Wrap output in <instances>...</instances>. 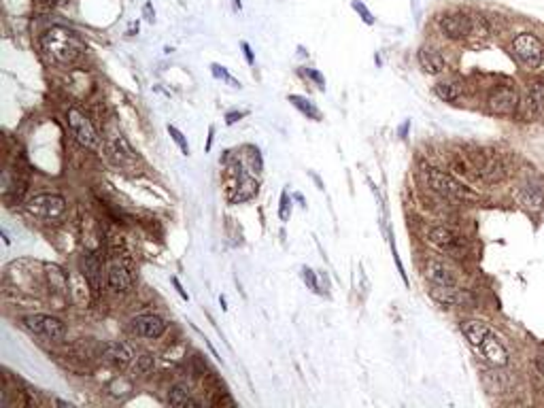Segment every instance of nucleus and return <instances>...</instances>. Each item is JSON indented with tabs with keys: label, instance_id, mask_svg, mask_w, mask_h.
<instances>
[{
	"label": "nucleus",
	"instance_id": "nucleus-27",
	"mask_svg": "<svg viewBox=\"0 0 544 408\" xmlns=\"http://www.w3.org/2000/svg\"><path fill=\"white\" fill-rule=\"evenodd\" d=\"M153 366H156V359L153 355H140L138 357V364H136V370L140 374H149L153 370Z\"/></svg>",
	"mask_w": 544,
	"mask_h": 408
},
{
	"label": "nucleus",
	"instance_id": "nucleus-16",
	"mask_svg": "<svg viewBox=\"0 0 544 408\" xmlns=\"http://www.w3.org/2000/svg\"><path fill=\"white\" fill-rule=\"evenodd\" d=\"M428 238L434 247L441 249L443 253H457L459 249H462V240L457 238V234H453L449 228H443V226L432 228Z\"/></svg>",
	"mask_w": 544,
	"mask_h": 408
},
{
	"label": "nucleus",
	"instance_id": "nucleus-26",
	"mask_svg": "<svg viewBox=\"0 0 544 408\" xmlns=\"http://www.w3.org/2000/svg\"><path fill=\"white\" fill-rule=\"evenodd\" d=\"M169 134L173 136V140H175L177 145H179L181 153H183L185 157L190 155V145H187V138H185V134H183L179 128H175V126H169Z\"/></svg>",
	"mask_w": 544,
	"mask_h": 408
},
{
	"label": "nucleus",
	"instance_id": "nucleus-32",
	"mask_svg": "<svg viewBox=\"0 0 544 408\" xmlns=\"http://www.w3.org/2000/svg\"><path fill=\"white\" fill-rule=\"evenodd\" d=\"M240 47H243V53H245V58H247V64H249V66H254V64H256V58H254V51H251V45L247 43V40H243Z\"/></svg>",
	"mask_w": 544,
	"mask_h": 408
},
{
	"label": "nucleus",
	"instance_id": "nucleus-23",
	"mask_svg": "<svg viewBox=\"0 0 544 408\" xmlns=\"http://www.w3.org/2000/svg\"><path fill=\"white\" fill-rule=\"evenodd\" d=\"M169 402L173 406H198V400H194L190 387L185 385H175L171 394H169Z\"/></svg>",
	"mask_w": 544,
	"mask_h": 408
},
{
	"label": "nucleus",
	"instance_id": "nucleus-7",
	"mask_svg": "<svg viewBox=\"0 0 544 408\" xmlns=\"http://www.w3.org/2000/svg\"><path fill=\"white\" fill-rule=\"evenodd\" d=\"M24 325L32 334L49 338V340H62L66 334L64 323L51 315H28L24 317Z\"/></svg>",
	"mask_w": 544,
	"mask_h": 408
},
{
	"label": "nucleus",
	"instance_id": "nucleus-17",
	"mask_svg": "<svg viewBox=\"0 0 544 408\" xmlns=\"http://www.w3.org/2000/svg\"><path fill=\"white\" fill-rule=\"evenodd\" d=\"M102 355L111 366H115V368H119V370L128 368V366L132 364V351H130V346L123 344V342H107L102 349Z\"/></svg>",
	"mask_w": 544,
	"mask_h": 408
},
{
	"label": "nucleus",
	"instance_id": "nucleus-18",
	"mask_svg": "<svg viewBox=\"0 0 544 408\" xmlns=\"http://www.w3.org/2000/svg\"><path fill=\"white\" fill-rule=\"evenodd\" d=\"M83 275L90 281L94 294H100L102 288V257L96 251H90L86 257H83Z\"/></svg>",
	"mask_w": 544,
	"mask_h": 408
},
{
	"label": "nucleus",
	"instance_id": "nucleus-21",
	"mask_svg": "<svg viewBox=\"0 0 544 408\" xmlns=\"http://www.w3.org/2000/svg\"><path fill=\"white\" fill-rule=\"evenodd\" d=\"M459 330H462V334L466 336V340L474 346V349L491 332L487 325L483 321H478V319H466V321H462V323H459Z\"/></svg>",
	"mask_w": 544,
	"mask_h": 408
},
{
	"label": "nucleus",
	"instance_id": "nucleus-29",
	"mask_svg": "<svg viewBox=\"0 0 544 408\" xmlns=\"http://www.w3.org/2000/svg\"><path fill=\"white\" fill-rule=\"evenodd\" d=\"M289 215H291V200H289L287 192H283V194H281V207H279V217H281V221H287V219H289Z\"/></svg>",
	"mask_w": 544,
	"mask_h": 408
},
{
	"label": "nucleus",
	"instance_id": "nucleus-5",
	"mask_svg": "<svg viewBox=\"0 0 544 408\" xmlns=\"http://www.w3.org/2000/svg\"><path fill=\"white\" fill-rule=\"evenodd\" d=\"M26 211L38 219H60L66 211V200L58 194H38L26 202Z\"/></svg>",
	"mask_w": 544,
	"mask_h": 408
},
{
	"label": "nucleus",
	"instance_id": "nucleus-2",
	"mask_svg": "<svg viewBox=\"0 0 544 408\" xmlns=\"http://www.w3.org/2000/svg\"><path fill=\"white\" fill-rule=\"evenodd\" d=\"M510 51L517 62L528 71H536L544 60V43L534 32H519L510 40Z\"/></svg>",
	"mask_w": 544,
	"mask_h": 408
},
{
	"label": "nucleus",
	"instance_id": "nucleus-28",
	"mask_svg": "<svg viewBox=\"0 0 544 408\" xmlns=\"http://www.w3.org/2000/svg\"><path fill=\"white\" fill-rule=\"evenodd\" d=\"M211 71H213V75H215L217 79H223V81H225V84H230V86H234V88H238V86H240V84H238V81H234L232 77H230V73H227V71H225L223 66H219V64H213V66H211Z\"/></svg>",
	"mask_w": 544,
	"mask_h": 408
},
{
	"label": "nucleus",
	"instance_id": "nucleus-30",
	"mask_svg": "<svg viewBox=\"0 0 544 408\" xmlns=\"http://www.w3.org/2000/svg\"><path fill=\"white\" fill-rule=\"evenodd\" d=\"M353 9L362 15V19H364L366 24H374V17H372V13H370V11H368V9H366L362 3H360V0H353Z\"/></svg>",
	"mask_w": 544,
	"mask_h": 408
},
{
	"label": "nucleus",
	"instance_id": "nucleus-3",
	"mask_svg": "<svg viewBox=\"0 0 544 408\" xmlns=\"http://www.w3.org/2000/svg\"><path fill=\"white\" fill-rule=\"evenodd\" d=\"M423 177H425V183L430 186V190H434L436 194H441L449 200L464 202V200L474 198V194L464 186V183H459L457 179H453L451 175L438 170V168H428Z\"/></svg>",
	"mask_w": 544,
	"mask_h": 408
},
{
	"label": "nucleus",
	"instance_id": "nucleus-22",
	"mask_svg": "<svg viewBox=\"0 0 544 408\" xmlns=\"http://www.w3.org/2000/svg\"><path fill=\"white\" fill-rule=\"evenodd\" d=\"M260 192V186H258V181L256 179H251L247 175H240V181H238V186L234 190V194L230 196V202L232 204H238V202H247L251 198H256Z\"/></svg>",
	"mask_w": 544,
	"mask_h": 408
},
{
	"label": "nucleus",
	"instance_id": "nucleus-31",
	"mask_svg": "<svg viewBox=\"0 0 544 408\" xmlns=\"http://www.w3.org/2000/svg\"><path fill=\"white\" fill-rule=\"evenodd\" d=\"M302 277H304V281L308 283V288H310L312 292H319V285H317L315 272H312L310 268H304V270H302Z\"/></svg>",
	"mask_w": 544,
	"mask_h": 408
},
{
	"label": "nucleus",
	"instance_id": "nucleus-8",
	"mask_svg": "<svg viewBox=\"0 0 544 408\" xmlns=\"http://www.w3.org/2000/svg\"><path fill=\"white\" fill-rule=\"evenodd\" d=\"M107 283L109 288L117 294H125L132 290L134 285V277H132V266L130 262L125 257H119L115 255L113 264L109 266V272H107Z\"/></svg>",
	"mask_w": 544,
	"mask_h": 408
},
{
	"label": "nucleus",
	"instance_id": "nucleus-6",
	"mask_svg": "<svg viewBox=\"0 0 544 408\" xmlns=\"http://www.w3.org/2000/svg\"><path fill=\"white\" fill-rule=\"evenodd\" d=\"M472 162H474V175L485 181V183H499L504 181L506 177V164L502 162L499 155L491 153V151H485V153H474L472 155Z\"/></svg>",
	"mask_w": 544,
	"mask_h": 408
},
{
	"label": "nucleus",
	"instance_id": "nucleus-9",
	"mask_svg": "<svg viewBox=\"0 0 544 408\" xmlns=\"http://www.w3.org/2000/svg\"><path fill=\"white\" fill-rule=\"evenodd\" d=\"M487 105H489V111L495 115H512L519 107V98L512 88L499 86L489 94Z\"/></svg>",
	"mask_w": 544,
	"mask_h": 408
},
{
	"label": "nucleus",
	"instance_id": "nucleus-25",
	"mask_svg": "<svg viewBox=\"0 0 544 408\" xmlns=\"http://www.w3.org/2000/svg\"><path fill=\"white\" fill-rule=\"evenodd\" d=\"M289 100H291V105L294 107H298L306 117H310V119H315V121H319L321 119V113L317 111V107L312 105L310 100H306V98H302V96H289Z\"/></svg>",
	"mask_w": 544,
	"mask_h": 408
},
{
	"label": "nucleus",
	"instance_id": "nucleus-4",
	"mask_svg": "<svg viewBox=\"0 0 544 408\" xmlns=\"http://www.w3.org/2000/svg\"><path fill=\"white\" fill-rule=\"evenodd\" d=\"M66 121H69V128L75 136V140L79 142L81 147H86V149H100V136L94 128V124L90 121V117L79 111L77 107H71L66 111Z\"/></svg>",
	"mask_w": 544,
	"mask_h": 408
},
{
	"label": "nucleus",
	"instance_id": "nucleus-24",
	"mask_svg": "<svg viewBox=\"0 0 544 408\" xmlns=\"http://www.w3.org/2000/svg\"><path fill=\"white\" fill-rule=\"evenodd\" d=\"M434 94L443 102H453L459 98V94H462V86L455 84V81H441V84L434 86Z\"/></svg>",
	"mask_w": 544,
	"mask_h": 408
},
{
	"label": "nucleus",
	"instance_id": "nucleus-19",
	"mask_svg": "<svg viewBox=\"0 0 544 408\" xmlns=\"http://www.w3.org/2000/svg\"><path fill=\"white\" fill-rule=\"evenodd\" d=\"M430 296L441 306H447V309L457 306V304H464V302H470V296L459 288H436V285H432Z\"/></svg>",
	"mask_w": 544,
	"mask_h": 408
},
{
	"label": "nucleus",
	"instance_id": "nucleus-35",
	"mask_svg": "<svg viewBox=\"0 0 544 408\" xmlns=\"http://www.w3.org/2000/svg\"><path fill=\"white\" fill-rule=\"evenodd\" d=\"M306 75H308L310 79H315V81H317V84H319V88H323V86H325V81H323V77H321V75H319L317 71H306Z\"/></svg>",
	"mask_w": 544,
	"mask_h": 408
},
{
	"label": "nucleus",
	"instance_id": "nucleus-20",
	"mask_svg": "<svg viewBox=\"0 0 544 408\" xmlns=\"http://www.w3.org/2000/svg\"><path fill=\"white\" fill-rule=\"evenodd\" d=\"M417 60H419V66L428 75H443L447 71V60L430 47H421L419 53H417Z\"/></svg>",
	"mask_w": 544,
	"mask_h": 408
},
{
	"label": "nucleus",
	"instance_id": "nucleus-34",
	"mask_svg": "<svg viewBox=\"0 0 544 408\" xmlns=\"http://www.w3.org/2000/svg\"><path fill=\"white\" fill-rule=\"evenodd\" d=\"M247 115V111H240V113H227L225 115V121H227V126H232V124H236V121L240 119V117H245Z\"/></svg>",
	"mask_w": 544,
	"mask_h": 408
},
{
	"label": "nucleus",
	"instance_id": "nucleus-39",
	"mask_svg": "<svg viewBox=\"0 0 544 408\" xmlns=\"http://www.w3.org/2000/svg\"><path fill=\"white\" fill-rule=\"evenodd\" d=\"M536 364H538V370H540V372L544 374V355H538Z\"/></svg>",
	"mask_w": 544,
	"mask_h": 408
},
{
	"label": "nucleus",
	"instance_id": "nucleus-36",
	"mask_svg": "<svg viewBox=\"0 0 544 408\" xmlns=\"http://www.w3.org/2000/svg\"><path fill=\"white\" fill-rule=\"evenodd\" d=\"M173 285H175V288H177V292H179V296H181L183 300H190V296H187V294H185V290L181 288V283H179V279H175V277H173Z\"/></svg>",
	"mask_w": 544,
	"mask_h": 408
},
{
	"label": "nucleus",
	"instance_id": "nucleus-1",
	"mask_svg": "<svg viewBox=\"0 0 544 408\" xmlns=\"http://www.w3.org/2000/svg\"><path fill=\"white\" fill-rule=\"evenodd\" d=\"M40 49L51 62L60 66H73L86 51V43L75 30L66 26H51L40 36Z\"/></svg>",
	"mask_w": 544,
	"mask_h": 408
},
{
	"label": "nucleus",
	"instance_id": "nucleus-37",
	"mask_svg": "<svg viewBox=\"0 0 544 408\" xmlns=\"http://www.w3.org/2000/svg\"><path fill=\"white\" fill-rule=\"evenodd\" d=\"M38 3H45V5H49V7H58V5H64L66 0H38Z\"/></svg>",
	"mask_w": 544,
	"mask_h": 408
},
{
	"label": "nucleus",
	"instance_id": "nucleus-14",
	"mask_svg": "<svg viewBox=\"0 0 544 408\" xmlns=\"http://www.w3.org/2000/svg\"><path fill=\"white\" fill-rule=\"evenodd\" d=\"M425 277L432 285H436V288H457L455 272L447 266V264L438 262V259H428Z\"/></svg>",
	"mask_w": 544,
	"mask_h": 408
},
{
	"label": "nucleus",
	"instance_id": "nucleus-15",
	"mask_svg": "<svg viewBox=\"0 0 544 408\" xmlns=\"http://www.w3.org/2000/svg\"><path fill=\"white\" fill-rule=\"evenodd\" d=\"M517 200L530 211H538L544 207V186L538 181H526L517 190Z\"/></svg>",
	"mask_w": 544,
	"mask_h": 408
},
{
	"label": "nucleus",
	"instance_id": "nucleus-13",
	"mask_svg": "<svg viewBox=\"0 0 544 408\" xmlns=\"http://www.w3.org/2000/svg\"><path fill=\"white\" fill-rule=\"evenodd\" d=\"M523 117L528 121L538 119L544 111V84L542 81H534L528 88V94L523 98Z\"/></svg>",
	"mask_w": 544,
	"mask_h": 408
},
{
	"label": "nucleus",
	"instance_id": "nucleus-33",
	"mask_svg": "<svg viewBox=\"0 0 544 408\" xmlns=\"http://www.w3.org/2000/svg\"><path fill=\"white\" fill-rule=\"evenodd\" d=\"M143 15H145V19H147L149 24H153V19H156V11H153V7H151L149 3L143 7Z\"/></svg>",
	"mask_w": 544,
	"mask_h": 408
},
{
	"label": "nucleus",
	"instance_id": "nucleus-12",
	"mask_svg": "<svg viewBox=\"0 0 544 408\" xmlns=\"http://www.w3.org/2000/svg\"><path fill=\"white\" fill-rule=\"evenodd\" d=\"M169 323L160 315H138L132 319V332L140 338H160Z\"/></svg>",
	"mask_w": 544,
	"mask_h": 408
},
{
	"label": "nucleus",
	"instance_id": "nucleus-38",
	"mask_svg": "<svg viewBox=\"0 0 544 408\" xmlns=\"http://www.w3.org/2000/svg\"><path fill=\"white\" fill-rule=\"evenodd\" d=\"M213 134H215V128H208V142H206V151L211 149V145H213Z\"/></svg>",
	"mask_w": 544,
	"mask_h": 408
},
{
	"label": "nucleus",
	"instance_id": "nucleus-11",
	"mask_svg": "<svg viewBox=\"0 0 544 408\" xmlns=\"http://www.w3.org/2000/svg\"><path fill=\"white\" fill-rule=\"evenodd\" d=\"M476 351L483 355L491 366H497V368H502V366H506L508 364V349L504 344L499 342V338L493 334V332H489L485 338H483V342H480L478 346H476Z\"/></svg>",
	"mask_w": 544,
	"mask_h": 408
},
{
	"label": "nucleus",
	"instance_id": "nucleus-10",
	"mask_svg": "<svg viewBox=\"0 0 544 408\" xmlns=\"http://www.w3.org/2000/svg\"><path fill=\"white\" fill-rule=\"evenodd\" d=\"M443 34L451 40H462V38H468L470 36V15H464V13H449V15H443L441 22Z\"/></svg>",
	"mask_w": 544,
	"mask_h": 408
}]
</instances>
